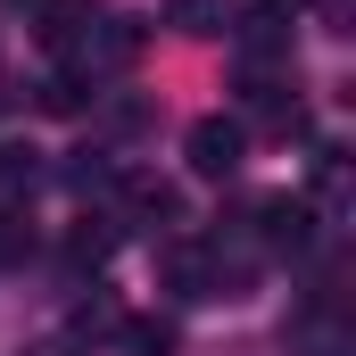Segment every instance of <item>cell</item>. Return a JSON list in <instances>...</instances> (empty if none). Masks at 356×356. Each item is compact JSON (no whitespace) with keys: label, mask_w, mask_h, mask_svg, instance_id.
I'll list each match as a JSON object with an SVG mask.
<instances>
[{"label":"cell","mask_w":356,"mask_h":356,"mask_svg":"<svg viewBox=\"0 0 356 356\" xmlns=\"http://www.w3.org/2000/svg\"><path fill=\"white\" fill-rule=\"evenodd\" d=\"M158 273H166V290H175L182 307L241 298V282H249V266H241V257H224V241H166Z\"/></svg>","instance_id":"6da1fadb"},{"label":"cell","mask_w":356,"mask_h":356,"mask_svg":"<svg viewBox=\"0 0 356 356\" xmlns=\"http://www.w3.org/2000/svg\"><path fill=\"white\" fill-rule=\"evenodd\" d=\"M182 158H191V175H207V182L241 175V158H249V124H241V116H199L191 141H182Z\"/></svg>","instance_id":"7a4b0ae2"},{"label":"cell","mask_w":356,"mask_h":356,"mask_svg":"<svg viewBox=\"0 0 356 356\" xmlns=\"http://www.w3.org/2000/svg\"><path fill=\"white\" fill-rule=\"evenodd\" d=\"M307 224H315V216H307V199H290V191H282V199H257V207H249V241H257V249H273V257L307 249Z\"/></svg>","instance_id":"3957f363"},{"label":"cell","mask_w":356,"mask_h":356,"mask_svg":"<svg viewBox=\"0 0 356 356\" xmlns=\"http://www.w3.org/2000/svg\"><path fill=\"white\" fill-rule=\"evenodd\" d=\"M124 216H133V224H175V216H182L175 182H158V175H124Z\"/></svg>","instance_id":"277c9868"},{"label":"cell","mask_w":356,"mask_h":356,"mask_svg":"<svg viewBox=\"0 0 356 356\" xmlns=\"http://www.w3.org/2000/svg\"><path fill=\"white\" fill-rule=\"evenodd\" d=\"M166 25L191 33V42H207V33H224V25H232V8H224V0H166Z\"/></svg>","instance_id":"5b68a950"},{"label":"cell","mask_w":356,"mask_h":356,"mask_svg":"<svg viewBox=\"0 0 356 356\" xmlns=\"http://www.w3.org/2000/svg\"><path fill=\"white\" fill-rule=\"evenodd\" d=\"M241 50H249V58H282V50H290V25H282V8L241 17Z\"/></svg>","instance_id":"8992f818"},{"label":"cell","mask_w":356,"mask_h":356,"mask_svg":"<svg viewBox=\"0 0 356 356\" xmlns=\"http://www.w3.org/2000/svg\"><path fill=\"white\" fill-rule=\"evenodd\" d=\"M133 348H141V356H166V348H175V332H166V323H133Z\"/></svg>","instance_id":"52a82bcc"}]
</instances>
